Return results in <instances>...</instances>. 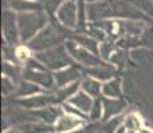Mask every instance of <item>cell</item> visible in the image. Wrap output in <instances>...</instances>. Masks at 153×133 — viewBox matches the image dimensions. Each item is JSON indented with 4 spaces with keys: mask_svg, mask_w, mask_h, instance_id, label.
I'll use <instances>...</instances> for the list:
<instances>
[{
    "mask_svg": "<svg viewBox=\"0 0 153 133\" xmlns=\"http://www.w3.org/2000/svg\"><path fill=\"white\" fill-rule=\"evenodd\" d=\"M47 17L43 13H33V15H22L19 17V29L22 37L24 40L29 39L36 33L37 29H40L45 24Z\"/></svg>",
    "mask_w": 153,
    "mask_h": 133,
    "instance_id": "cell-1",
    "label": "cell"
},
{
    "mask_svg": "<svg viewBox=\"0 0 153 133\" xmlns=\"http://www.w3.org/2000/svg\"><path fill=\"white\" fill-rule=\"evenodd\" d=\"M84 124L83 119L75 117L72 114H63L59 116V120L56 121L55 125V132L56 133H72L73 131L79 129Z\"/></svg>",
    "mask_w": 153,
    "mask_h": 133,
    "instance_id": "cell-2",
    "label": "cell"
},
{
    "mask_svg": "<svg viewBox=\"0 0 153 133\" xmlns=\"http://www.w3.org/2000/svg\"><path fill=\"white\" fill-rule=\"evenodd\" d=\"M39 59H42L44 63L51 68H61L69 63L67 53L63 51V48H59L57 51L56 49L49 51L45 55H39Z\"/></svg>",
    "mask_w": 153,
    "mask_h": 133,
    "instance_id": "cell-3",
    "label": "cell"
},
{
    "mask_svg": "<svg viewBox=\"0 0 153 133\" xmlns=\"http://www.w3.org/2000/svg\"><path fill=\"white\" fill-rule=\"evenodd\" d=\"M55 41H57V32H55L52 28H45L31 41L29 45L32 48L42 49V48L51 45V44H53Z\"/></svg>",
    "mask_w": 153,
    "mask_h": 133,
    "instance_id": "cell-4",
    "label": "cell"
},
{
    "mask_svg": "<svg viewBox=\"0 0 153 133\" xmlns=\"http://www.w3.org/2000/svg\"><path fill=\"white\" fill-rule=\"evenodd\" d=\"M57 16L64 24L73 27L75 25V19H76V8L75 4L71 1H67L61 5V8L59 10Z\"/></svg>",
    "mask_w": 153,
    "mask_h": 133,
    "instance_id": "cell-5",
    "label": "cell"
},
{
    "mask_svg": "<svg viewBox=\"0 0 153 133\" xmlns=\"http://www.w3.org/2000/svg\"><path fill=\"white\" fill-rule=\"evenodd\" d=\"M68 48H69V52L72 53V55H75V57L79 61H81V63H85L87 65H96V64H97V59L93 55H91L87 49L79 48L77 45H75V44H72V43L68 44Z\"/></svg>",
    "mask_w": 153,
    "mask_h": 133,
    "instance_id": "cell-6",
    "label": "cell"
},
{
    "mask_svg": "<svg viewBox=\"0 0 153 133\" xmlns=\"http://www.w3.org/2000/svg\"><path fill=\"white\" fill-rule=\"evenodd\" d=\"M69 104L76 106V108L80 109V111L84 112V113L91 112V109H92V106H93V103H92V100H91V97L85 92L76 93L75 96H72L69 99Z\"/></svg>",
    "mask_w": 153,
    "mask_h": 133,
    "instance_id": "cell-7",
    "label": "cell"
},
{
    "mask_svg": "<svg viewBox=\"0 0 153 133\" xmlns=\"http://www.w3.org/2000/svg\"><path fill=\"white\" fill-rule=\"evenodd\" d=\"M25 77L31 80V81H33L35 84H42L47 88L52 87V84H53V80H52L51 75H48L45 72H39V71H35V69L27 71L25 72Z\"/></svg>",
    "mask_w": 153,
    "mask_h": 133,
    "instance_id": "cell-8",
    "label": "cell"
},
{
    "mask_svg": "<svg viewBox=\"0 0 153 133\" xmlns=\"http://www.w3.org/2000/svg\"><path fill=\"white\" fill-rule=\"evenodd\" d=\"M104 114H102V117H104V120H108L111 119L113 114H117L119 112L123 111V108H124V103L119 101V100H113V99H109V100H105L104 104Z\"/></svg>",
    "mask_w": 153,
    "mask_h": 133,
    "instance_id": "cell-9",
    "label": "cell"
},
{
    "mask_svg": "<svg viewBox=\"0 0 153 133\" xmlns=\"http://www.w3.org/2000/svg\"><path fill=\"white\" fill-rule=\"evenodd\" d=\"M53 99L51 97H45V96H32L27 100L19 101V104L25 105L27 108H45V105L48 103H52Z\"/></svg>",
    "mask_w": 153,
    "mask_h": 133,
    "instance_id": "cell-10",
    "label": "cell"
},
{
    "mask_svg": "<svg viewBox=\"0 0 153 133\" xmlns=\"http://www.w3.org/2000/svg\"><path fill=\"white\" fill-rule=\"evenodd\" d=\"M56 81L60 87H65L67 82H69L71 80H75L79 77V71L75 68H68L65 71H61V72L56 73Z\"/></svg>",
    "mask_w": 153,
    "mask_h": 133,
    "instance_id": "cell-11",
    "label": "cell"
},
{
    "mask_svg": "<svg viewBox=\"0 0 153 133\" xmlns=\"http://www.w3.org/2000/svg\"><path fill=\"white\" fill-rule=\"evenodd\" d=\"M102 92H104L105 96H109V97H120L121 94V89H120V80L113 79L111 81L105 82L104 87H102Z\"/></svg>",
    "mask_w": 153,
    "mask_h": 133,
    "instance_id": "cell-12",
    "label": "cell"
},
{
    "mask_svg": "<svg viewBox=\"0 0 153 133\" xmlns=\"http://www.w3.org/2000/svg\"><path fill=\"white\" fill-rule=\"evenodd\" d=\"M83 89L89 94V96L97 97L100 93V89H101V85H100V82L95 79H85L83 81Z\"/></svg>",
    "mask_w": 153,
    "mask_h": 133,
    "instance_id": "cell-13",
    "label": "cell"
},
{
    "mask_svg": "<svg viewBox=\"0 0 153 133\" xmlns=\"http://www.w3.org/2000/svg\"><path fill=\"white\" fill-rule=\"evenodd\" d=\"M19 129L23 133H45L51 131L47 125H42V124H24Z\"/></svg>",
    "mask_w": 153,
    "mask_h": 133,
    "instance_id": "cell-14",
    "label": "cell"
},
{
    "mask_svg": "<svg viewBox=\"0 0 153 133\" xmlns=\"http://www.w3.org/2000/svg\"><path fill=\"white\" fill-rule=\"evenodd\" d=\"M77 88H79V82H73V84H71V85H67L65 88H63V89L59 92L57 97H56V101H57V100H65L71 96H75V92L77 91Z\"/></svg>",
    "mask_w": 153,
    "mask_h": 133,
    "instance_id": "cell-15",
    "label": "cell"
},
{
    "mask_svg": "<svg viewBox=\"0 0 153 133\" xmlns=\"http://www.w3.org/2000/svg\"><path fill=\"white\" fill-rule=\"evenodd\" d=\"M125 128L131 129V132H136L141 131V120L136 114H129L125 119Z\"/></svg>",
    "mask_w": 153,
    "mask_h": 133,
    "instance_id": "cell-16",
    "label": "cell"
},
{
    "mask_svg": "<svg viewBox=\"0 0 153 133\" xmlns=\"http://www.w3.org/2000/svg\"><path fill=\"white\" fill-rule=\"evenodd\" d=\"M12 7L17 11H32L35 8H39V5L28 1V0H25V1H23V0H12Z\"/></svg>",
    "mask_w": 153,
    "mask_h": 133,
    "instance_id": "cell-17",
    "label": "cell"
},
{
    "mask_svg": "<svg viewBox=\"0 0 153 133\" xmlns=\"http://www.w3.org/2000/svg\"><path fill=\"white\" fill-rule=\"evenodd\" d=\"M35 92H39V88L36 87L35 84H23L22 87H20V91H19V94L20 96H29V94L35 93Z\"/></svg>",
    "mask_w": 153,
    "mask_h": 133,
    "instance_id": "cell-18",
    "label": "cell"
},
{
    "mask_svg": "<svg viewBox=\"0 0 153 133\" xmlns=\"http://www.w3.org/2000/svg\"><path fill=\"white\" fill-rule=\"evenodd\" d=\"M89 73L93 76V77L97 79H108L111 76V71H108L107 68H95V69L89 71Z\"/></svg>",
    "mask_w": 153,
    "mask_h": 133,
    "instance_id": "cell-19",
    "label": "cell"
},
{
    "mask_svg": "<svg viewBox=\"0 0 153 133\" xmlns=\"http://www.w3.org/2000/svg\"><path fill=\"white\" fill-rule=\"evenodd\" d=\"M64 109H65L67 114H72V116L79 117V119H85V113H84V112H81L80 109H77V108H73L72 104H65V105H64Z\"/></svg>",
    "mask_w": 153,
    "mask_h": 133,
    "instance_id": "cell-20",
    "label": "cell"
},
{
    "mask_svg": "<svg viewBox=\"0 0 153 133\" xmlns=\"http://www.w3.org/2000/svg\"><path fill=\"white\" fill-rule=\"evenodd\" d=\"M89 113H91V119L92 120H99L101 117V103H100V100H96L93 103V106Z\"/></svg>",
    "mask_w": 153,
    "mask_h": 133,
    "instance_id": "cell-21",
    "label": "cell"
},
{
    "mask_svg": "<svg viewBox=\"0 0 153 133\" xmlns=\"http://www.w3.org/2000/svg\"><path fill=\"white\" fill-rule=\"evenodd\" d=\"M60 3V0H47L45 1V5L49 11H55L56 10V5Z\"/></svg>",
    "mask_w": 153,
    "mask_h": 133,
    "instance_id": "cell-22",
    "label": "cell"
},
{
    "mask_svg": "<svg viewBox=\"0 0 153 133\" xmlns=\"http://www.w3.org/2000/svg\"><path fill=\"white\" fill-rule=\"evenodd\" d=\"M17 56H19L20 59H27L28 57V49L19 48L17 49Z\"/></svg>",
    "mask_w": 153,
    "mask_h": 133,
    "instance_id": "cell-23",
    "label": "cell"
},
{
    "mask_svg": "<svg viewBox=\"0 0 153 133\" xmlns=\"http://www.w3.org/2000/svg\"><path fill=\"white\" fill-rule=\"evenodd\" d=\"M5 133H23V132L20 131L19 128H15V129H11V131H8V132H5Z\"/></svg>",
    "mask_w": 153,
    "mask_h": 133,
    "instance_id": "cell-24",
    "label": "cell"
},
{
    "mask_svg": "<svg viewBox=\"0 0 153 133\" xmlns=\"http://www.w3.org/2000/svg\"><path fill=\"white\" fill-rule=\"evenodd\" d=\"M140 133H152V132H149V131H146V129H141Z\"/></svg>",
    "mask_w": 153,
    "mask_h": 133,
    "instance_id": "cell-25",
    "label": "cell"
},
{
    "mask_svg": "<svg viewBox=\"0 0 153 133\" xmlns=\"http://www.w3.org/2000/svg\"><path fill=\"white\" fill-rule=\"evenodd\" d=\"M117 133H124V128H121V129H119V131H117Z\"/></svg>",
    "mask_w": 153,
    "mask_h": 133,
    "instance_id": "cell-26",
    "label": "cell"
}]
</instances>
